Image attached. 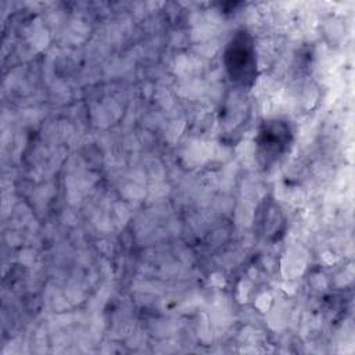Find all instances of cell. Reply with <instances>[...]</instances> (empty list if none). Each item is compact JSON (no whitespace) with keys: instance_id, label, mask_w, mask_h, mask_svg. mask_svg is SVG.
I'll return each instance as SVG.
<instances>
[{"instance_id":"2","label":"cell","mask_w":355,"mask_h":355,"mask_svg":"<svg viewBox=\"0 0 355 355\" xmlns=\"http://www.w3.org/2000/svg\"><path fill=\"white\" fill-rule=\"evenodd\" d=\"M288 128L280 122H275L269 126H265V130L259 135V147L263 150V154H279L288 141Z\"/></svg>"},{"instance_id":"1","label":"cell","mask_w":355,"mask_h":355,"mask_svg":"<svg viewBox=\"0 0 355 355\" xmlns=\"http://www.w3.org/2000/svg\"><path fill=\"white\" fill-rule=\"evenodd\" d=\"M226 65L232 79L247 83L255 75V57L251 40L244 32L239 33L226 51Z\"/></svg>"}]
</instances>
